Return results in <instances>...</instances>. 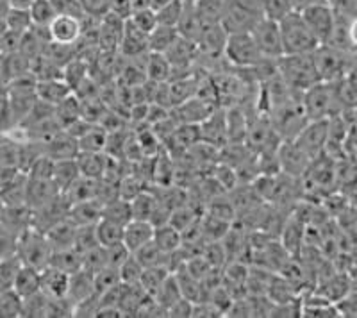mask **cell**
Segmentation results:
<instances>
[{
	"mask_svg": "<svg viewBox=\"0 0 357 318\" xmlns=\"http://www.w3.org/2000/svg\"><path fill=\"white\" fill-rule=\"evenodd\" d=\"M154 298L167 311H168V308L174 306L178 298H183V294H181V288H178V282H177V279H175L174 273H170V275L165 279V282L161 285V288L158 290V294L154 295Z\"/></svg>",
	"mask_w": 357,
	"mask_h": 318,
	"instance_id": "40",
	"label": "cell"
},
{
	"mask_svg": "<svg viewBox=\"0 0 357 318\" xmlns=\"http://www.w3.org/2000/svg\"><path fill=\"white\" fill-rule=\"evenodd\" d=\"M70 273L56 268V266H45L41 270V292L50 298H65L68 292Z\"/></svg>",
	"mask_w": 357,
	"mask_h": 318,
	"instance_id": "19",
	"label": "cell"
},
{
	"mask_svg": "<svg viewBox=\"0 0 357 318\" xmlns=\"http://www.w3.org/2000/svg\"><path fill=\"white\" fill-rule=\"evenodd\" d=\"M145 272V266L139 263V259L134 254L127 257V262L120 266V278L126 285H139Z\"/></svg>",
	"mask_w": 357,
	"mask_h": 318,
	"instance_id": "45",
	"label": "cell"
},
{
	"mask_svg": "<svg viewBox=\"0 0 357 318\" xmlns=\"http://www.w3.org/2000/svg\"><path fill=\"white\" fill-rule=\"evenodd\" d=\"M33 2L34 0H11V6L13 8H18V9H29Z\"/></svg>",
	"mask_w": 357,
	"mask_h": 318,
	"instance_id": "58",
	"label": "cell"
},
{
	"mask_svg": "<svg viewBox=\"0 0 357 318\" xmlns=\"http://www.w3.org/2000/svg\"><path fill=\"white\" fill-rule=\"evenodd\" d=\"M216 109L211 100L202 97H191L186 103L175 106V113H178V120L183 123H202L204 120Z\"/></svg>",
	"mask_w": 357,
	"mask_h": 318,
	"instance_id": "15",
	"label": "cell"
},
{
	"mask_svg": "<svg viewBox=\"0 0 357 318\" xmlns=\"http://www.w3.org/2000/svg\"><path fill=\"white\" fill-rule=\"evenodd\" d=\"M104 250H106L107 266H113V268H118V270H120V266L127 262V257L132 254L129 249H127L123 241L109 245V247H104Z\"/></svg>",
	"mask_w": 357,
	"mask_h": 318,
	"instance_id": "50",
	"label": "cell"
},
{
	"mask_svg": "<svg viewBox=\"0 0 357 318\" xmlns=\"http://www.w3.org/2000/svg\"><path fill=\"white\" fill-rule=\"evenodd\" d=\"M50 40L63 45H77L82 36V22L72 15H57L52 24L49 25Z\"/></svg>",
	"mask_w": 357,
	"mask_h": 318,
	"instance_id": "10",
	"label": "cell"
},
{
	"mask_svg": "<svg viewBox=\"0 0 357 318\" xmlns=\"http://www.w3.org/2000/svg\"><path fill=\"white\" fill-rule=\"evenodd\" d=\"M107 139H109V135L106 129H102V126H93L84 136L79 138V151L100 154L107 149Z\"/></svg>",
	"mask_w": 357,
	"mask_h": 318,
	"instance_id": "33",
	"label": "cell"
},
{
	"mask_svg": "<svg viewBox=\"0 0 357 318\" xmlns=\"http://www.w3.org/2000/svg\"><path fill=\"white\" fill-rule=\"evenodd\" d=\"M151 2H152V9H154V11H158V9H161V8H165L167 4H170L172 0H151Z\"/></svg>",
	"mask_w": 357,
	"mask_h": 318,
	"instance_id": "59",
	"label": "cell"
},
{
	"mask_svg": "<svg viewBox=\"0 0 357 318\" xmlns=\"http://www.w3.org/2000/svg\"><path fill=\"white\" fill-rule=\"evenodd\" d=\"M340 81H320L302 93L304 109L309 120H329L336 116L341 106Z\"/></svg>",
	"mask_w": 357,
	"mask_h": 318,
	"instance_id": "2",
	"label": "cell"
},
{
	"mask_svg": "<svg viewBox=\"0 0 357 318\" xmlns=\"http://www.w3.org/2000/svg\"><path fill=\"white\" fill-rule=\"evenodd\" d=\"M95 294V279L93 273L88 272L86 268L77 270V272L70 273L68 292H66V301L73 308L77 306L79 302L86 301L88 297Z\"/></svg>",
	"mask_w": 357,
	"mask_h": 318,
	"instance_id": "14",
	"label": "cell"
},
{
	"mask_svg": "<svg viewBox=\"0 0 357 318\" xmlns=\"http://www.w3.org/2000/svg\"><path fill=\"white\" fill-rule=\"evenodd\" d=\"M6 31H8V22H6V20H0V38L4 36Z\"/></svg>",
	"mask_w": 357,
	"mask_h": 318,
	"instance_id": "61",
	"label": "cell"
},
{
	"mask_svg": "<svg viewBox=\"0 0 357 318\" xmlns=\"http://www.w3.org/2000/svg\"><path fill=\"white\" fill-rule=\"evenodd\" d=\"M63 79L68 82L70 88H72L73 91L77 90L82 82L88 81V79H89V65L86 63L84 57H81V56L73 57L68 65H65V68H63Z\"/></svg>",
	"mask_w": 357,
	"mask_h": 318,
	"instance_id": "34",
	"label": "cell"
},
{
	"mask_svg": "<svg viewBox=\"0 0 357 318\" xmlns=\"http://www.w3.org/2000/svg\"><path fill=\"white\" fill-rule=\"evenodd\" d=\"M223 56L236 68H254L264 57L252 33H231L225 43Z\"/></svg>",
	"mask_w": 357,
	"mask_h": 318,
	"instance_id": "5",
	"label": "cell"
},
{
	"mask_svg": "<svg viewBox=\"0 0 357 318\" xmlns=\"http://www.w3.org/2000/svg\"><path fill=\"white\" fill-rule=\"evenodd\" d=\"M75 233H77V225L70 220L68 216L63 218L61 222H57L56 225L47 231V240L50 241L52 249H70L73 247V241H75Z\"/></svg>",
	"mask_w": 357,
	"mask_h": 318,
	"instance_id": "25",
	"label": "cell"
},
{
	"mask_svg": "<svg viewBox=\"0 0 357 318\" xmlns=\"http://www.w3.org/2000/svg\"><path fill=\"white\" fill-rule=\"evenodd\" d=\"M154 241L162 252L172 254L174 250L183 247V233H181L175 225H172L170 222H168V224H162L155 227Z\"/></svg>",
	"mask_w": 357,
	"mask_h": 318,
	"instance_id": "30",
	"label": "cell"
},
{
	"mask_svg": "<svg viewBox=\"0 0 357 318\" xmlns=\"http://www.w3.org/2000/svg\"><path fill=\"white\" fill-rule=\"evenodd\" d=\"M252 36L256 40L263 57H266V59H279V57L284 56L282 34H280V25L277 20L264 17L256 27L252 29Z\"/></svg>",
	"mask_w": 357,
	"mask_h": 318,
	"instance_id": "9",
	"label": "cell"
},
{
	"mask_svg": "<svg viewBox=\"0 0 357 318\" xmlns=\"http://www.w3.org/2000/svg\"><path fill=\"white\" fill-rule=\"evenodd\" d=\"M200 135H202V143H207L211 147H222L223 143L229 139L227 129V114H223L218 109L213 111L202 123H200Z\"/></svg>",
	"mask_w": 357,
	"mask_h": 318,
	"instance_id": "12",
	"label": "cell"
},
{
	"mask_svg": "<svg viewBox=\"0 0 357 318\" xmlns=\"http://www.w3.org/2000/svg\"><path fill=\"white\" fill-rule=\"evenodd\" d=\"M279 25L284 54H312L320 47V41L305 24L301 11H289L282 20H279Z\"/></svg>",
	"mask_w": 357,
	"mask_h": 318,
	"instance_id": "3",
	"label": "cell"
},
{
	"mask_svg": "<svg viewBox=\"0 0 357 318\" xmlns=\"http://www.w3.org/2000/svg\"><path fill=\"white\" fill-rule=\"evenodd\" d=\"M29 9H31V17H33L34 25H41V27H49L54 22V18L59 15L52 0H34Z\"/></svg>",
	"mask_w": 357,
	"mask_h": 318,
	"instance_id": "37",
	"label": "cell"
},
{
	"mask_svg": "<svg viewBox=\"0 0 357 318\" xmlns=\"http://www.w3.org/2000/svg\"><path fill=\"white\" fill-rule=\"evenodd\" d=\"M184 4L183 0H172L170 4H167L165 8L158 9L155 15H158V25H168V27H177L181 17H183Z\"/></svg>",
	"mask_w": 357,
	"mask_h": 318,
	"instance_id": "43",
	"label": "cell"
},
{
	"mask_svg": "<svg viewBox=\"0 0 357 318\" xmlns=\"http://www.w3.org/2000/svg\"><path fill=\"white\" fill-rule=\"evenodd\" d=\"M178 36H181V34H178L177 27L158 25V27L149 34V50H151V52L167 54L168 49L174 45Z\"/></svg>",
	"mask_w": 357,
	"mask_h": 318,
	"instance_id": "31",
	"label": "cell"
},
{
	"mask_svg": "<svg viewBox=\"0 0 357 318\" xmlns=\"http://www.w3.org/2000/svg\"><path fill=\"white\" fill-rule=\"evenodd\" d=\"M11 288L17 292L22 298H27L31 297V295L41 292V270L22 263V266L17 272V278L13 281Z\"/></svg>",
	"mask_w": 357,
	"mask_h": 318,
	"instance_id": "20",
	"label": "cell"
},
{
	"mask_svg": "<svg viewBox=\"0 0 357 318\" xmlns=\"http://www.w3.org/2000/svg\"><path fill=\"white\" fill-rule=\"evenodd\" d=\"M123 229L126 227L116 224V222L100 218V220L97 222V236L102 247H109V245L123 241Z\"/></svg>",
	"mask_w": 357,
	"mask_h": 318,
	"instance_id": "38",
	"label": "cell"
},
{
	"mask_svg": "<svg viewBox=\"0 0 357 318\" xmlns=\"http://www.w3.org/2000/svg\"><path fill=\"white\" fill-rule=\"evenodd\" d=\"M118 52L126 59L145 56V54L151 52L149 50V34L136 27L129 18L126 20V27H123L122 41H120V50Z\"/></svg>",
	"mask_w": 357,
	"mask_h": 318,
	"instance_id": "11",
	"label": "cell"
},
{
	"mask_svg": "<svg viewBox=\"0 0 357 318\" xmlns=\"http://www.w3.org/2000/svg\"><path fill=\"white\" fill-rule=\"evenodd\" d=\"M183 2H184V4H195L197 0H183Z\"/></svg>",
	"mask_w": 357,
	"mask_h": 318,
	"instance_id": "63",
	"label": "cell"
},
{
	"mask_svg": "<svg viewBox=\"0 0 357 318\" xmlns=\"http://www.w3.org/2000/svg\"><path fill=\"white\" fill-rule=\"evenodd\" d=\"M13 129H17V123H15V119H13L11 104H9L8 97H2L0 98V132L8 135Z\"/></svg>",
	"mask_w": 357,
	"mask_h": 318,
	"instance_id": "53",
	"label": "cell"
},
{
	"mask_svg": "<svg viewBox=\"0 0 357 318\" xmlns=\"http://www.w3.org/2000/svg\"><path fill=\"white\" fill-rule=\"evenodd\" d=\"M107 263H106V250L102 245L91 249L89 252H86L82 256V268H86L88 272H91L95 275L97 272H100L102 268H106Z\"/></svg>",
	"mask_w": 357,
	"mask_h": 318,
	"instance_id": "49",
	"label": "cell"
},
{
	"mask_svg": "<svg viewBox=\"0 0 357 318\" xmlns=\"http://www.w3.org/2000/svg\"><path fill=\"white\" fill-rule=\"evenodd\" d=\"M337 18L352 22L357 17V0H327Z\"/></svg>",
	"mask_w": 357,
	"mask_h": 318,
	"instance_id": "51",
	"label": "cell"
},
{
	"mask_svg": "<svg viewBox=\"0 0 357 318\" xmlns=\"http://www.w3.org/2000/svg\"><path fill=\"white\" fill-rule=\"evenodd\" d=\"M102 218L106 220L116 222V224L126 227L130 220H132V208H130V200L123 199V197H116L102 206Z\"/></svg>",
	"mask_w": 357,
	"mask_h": 318,
	"instance_id": "27",
	"label": "cell"
},
{
	"mask_svg": "<svg viewBox=\"0 0 357 318\" xmlns=\"http://www.w3.org/2000/svg\"><path fill=\"white\" fill-rule=\"evenodd\" d=\"M45 154L52 158L54 161H61V159H75L79 156V139L73 138L70 132L63 129L61 132H57L54 138L43 143Z\"/></svg>",
	"mask_w": 357,
	"mask_h": 318,
	"instance_id": "16",
	"label": "cell"
},
{
	"mask_svg": "<svg viewBox=\"0 0 357 318\" xmlns=\"http://www.w3.org/2000/svg\"><path fill=\"white\" fill-rule=\"evenodd\" d=\"M204 27H206V22H204V18L200 17L197 6L186 4L183 17H181V22H178L177 25L178 34H181L183 38H186V40L199 43L200 36H202L204 33Z\"/></svg>",
	"mask_w": 357,
	"mask_h": 318,
	"instance_id": "22",
	"label": "cell"
},
{
	"mask_svg": "<svg viewBox=\"0 0 357 318\" xmlns=\"http://www.w3.org/2000/svg\"><path fill=\"white\" fill-rule=\"evenodd\" d=\"M79 177H81V170H79L77 159H61V161H56L52 181L61 190V193L65 190H68Z\"/></svg>",
	"mask_w": 357,
	"mask_h": 318,
	"instance_id": "29",
	"label": "cell"
},
{
	"mask_svg": "<svg viewBox=\"0 0 357 318\" xmlns=\"http://www.w3.org/2000/svg\"><path fill=\"white\" fill-rule=\"evenodd\" d=\"M79 170L81 176L89 177V179H104L107 172V159L106 156L95 154V152H79L77 158Z\"/></svg>",
	"mask_w": 357,
	"mask_h": 318,
	"instance_id": "26",
	"label": "cell"
},
{
	"mask_svg": "<svg viewBox=\"0 0 357 318\" xmlns=\"http://www.w3.org/2000/svg\"><path fill=\"white\" fill-rule=\"evenodd\" d=\"M195 6L206 24H222L229 0H197Z\"/></svg>",
	"mask_w": 357,
	"mask_h": 318,
	"instance_id": "36",
	"label": "cell"
},
{
	"mask_svg": "<svg viewBox=\"0 0 357 318\" xmlns=\"http://www.w3.org/2000/svg\"><path fill=\"white\" fill-rule=\"evenodd\" d=\"M349 36H350V43H352L354 49L357 50V17L350 22L349 25Z\"/></svg>",
	"mask_w": 357,
	"mask_h": 318,
	"instance_id": "56",
	"label": "cell"
},
{
	"mask_svg": "<svg viewBox=\"0 0 357 318\" xmlns=\"http://www.w3.org/2000/svg\"><path fill=\"white\" fill-rule=\"evenodd\" d=\"M100 241L97 236V224L89 225H77V233H75V241H73V249L84 256L91 249L98 247Z\"/></svg>",
	"mask_w": 357,
	"mask_h": 318,
	"instance_id": "39",
	"label": "cell"
},
{
	"mask_svg": "<svg viewBox=\"0 0 357 318\" xmlns=\"http://www.w3.org/2000/svg\"><path fill=\"white\" fill-rule=\"evenodd\" d=\"M146 79L152 82H168L172 79V63L161 52H149L146 56Z\"/></svg>",
	"mask_w": 357,
	"mask_h": 318,
	"instance_id": "28",
	"label": "cell"
},
{
	"mask_svg": "<svg viewBox=\"0 0 357 318\" xmlns=\"http://www.w3.org/2000/svg\"><path fill=\"white\" fill-rule=\"evenodd\" d=\"M31 66H33V59H29L22 52L6 54V56H0V77L9 82L20 75L31 74Z\"/></svg>",
	"mask_w": 357,
	"mask_h": 318,
	"instance_id": "23",
	"label": "cell"
},
{
	"mask_svg": "<svg viewBox=\"0 0 357 318\" xmlns=\"http://www.w3.org/2000/svg\"><path fill=\"white\" fill-rule=\"evenodd\" d=\"M138 29H142L143 33L151 34L155 27H158V15L152 8L139 9V11H132L129 18Z\"/></svg>",
	"mask_w": 357,
	"mask_h": 318,
	"instance_id": "48",
	"label": "cell"
},
{
	"mask_svg": "<svg viewBox=\"0 0 357 318\" xmlns=\"http://www.w3.org/2000/svg\"><path fill=\"white\" fill-rule=\"evenodd\" d=\"M11 9V0H0V20H6V17H8Z\"/></svg>",
	"mask_w": 357,
	"mask_h": 318,
	"instance_id": "57",
	"label": "cell"
},
{
	"mask_svg": "<svg viewBox=\"0 0 357 318\" xmlns=\"http://www.w3.org/2000/svg\"><path fill=\"white\" fill-rule=\"evenodd\" d=\"M158 206V197L152 193L142 192L130 199V208H132V220H149L151 222L152 215Z\"/></svg>",
	"mask_w": 357,
	"mask_h": 318,
	"instance_id": "35",
	"label": "cell"
},
{
	"mask_svg": "<svg viewBox=\"0 0 357 318\" xmlns=\"http://www.w3.org/2000/svg\"><path fill=\"white\" fill-rule=\"evenodd\" d=\"M109 11L127 20L132 15V0H109Z\"/></svg>",
	"mask_w": 357,
	"mask_h": 318,
	"instance_id": "55",
	"label": "cell"
},
{
	"mask_svg": "<svg viewBox=\"0 0 357 318\" xmlns=\"http://www.w3.org/2000/svg\"><path fill=\"white\" fill-rule=\"evenodd\" d=\"M170 270L167 266H151V268H145L142 278V288L146 292V294L154 297L158 294V290L161 288V285L165 282V279L170 275Z\"/></svg>",
	"mask_w": 357,
	"mask_h": 318,
	"instance_id": "42",
	"label": "cell"
},
{
	"mask_svg": "<svg viewBox=\"0 0 357 318\" xmlns=\"http://www.w3.org/2000/svg\"><path fill=\"white\" fill-rule=\"evenodd\" d=\"M155 227L149 220H130L123 229V243L130 252H136L154 240Z\"/></svg>",
	"mask_w": 357,
	"mask_h": 318,
	"instance_id": "17",
	"label": "cell"
},
{
	"mask_svg": "<svg viewBox=\"0 0 357 318\" xmlns=\"http://www.w3.org/2000/svg\"><path fill=\"white\" fill-rule=\"evenodd\" d=\"M61 195V190L52 179H33L29 177L27 186V206L31 209H40L50 204L52 200Z\"/></svg>",
	"mask_w": 357,
	"mask_h": 318,
	"instance_id": "13",
	"label": "cell"
},
{
	"mask_svg": "<svg viewBox=\"0 0 357 318\" xmlns=\"http://www.w3.org/2000/svg\"><path fill=\"white\" fill-rule=\"evenodd\" d=\"M331 136V119L329 120H309L305 127L293 142L305 156L317 159L327 147Z\"/></svg>",
	"mask_w": 357,
	"mask_h": 318,
	"instance_id": "7",
	"label": "cell"
},
{
	"mask_svg": "<svg viewBox=\"0 0 357 318\" xmlns=\"http://www.w3.org/2000/svg\"><path fill=\"white\" fill-rule=\"evenodd\" d=\"M49 265L56 266V268L63 270L66 273H73L82 268V254L73 249V247H70V249L52 250Z\"/></svg>",
	"mask_w": 357,
	"mask_h": 318,
	"instance_id": "32",
	"label": "cell"
},
{
	"mask_svg": "<svg viewBox=\"0 0 357 318\" xmlns=\"http://www.w3.org/2000/svg\"><path fill=\"white\" fill-rule=\"evenodd\" d=\"M352 52L336 49L333 45H320L314 50V61H317L318 74L321 81L337 82L343 81L349 72V57Z\"/></svg>",
	"mask_w": 357,
	"mask_h": 318,
	"instance_id": "6",
	"label": "cell"
},
{
	"mask_svg": "<svg viewBox=\"0 0 357 318\" xmlns=\"http://www.w3.org/2000/svg\"><path fill=\"white\" fill-rule=\"evenodd\" d=\"M134 256L138 257L139 263H142L145 268H151V266H167L168 254L162 252L158 245H155L154 240H152L151 243H146L145 247H142L139 250H136Z\"/></svg>",
	"mask_w": 357,
	"mask_h": 318,
	"instance_id": "41",
	"label": "cell"
},
{
	"mask_svg": "<svg viewBox=\"0 0 357 318\" xmlns=\"http://www.w3.org/2000/svg\"><path fill=\"white\" fill-rule=\"evenodd\" d=\"M2 97H8V82L0 77V98Z\"/></svg>",
	"mask_w": 357,
	"mask_h": 318,
	"instance_id": "60",
	"label": "cell"
},
{
	"mask_svg": "<svg viewBox=\"0 0 357 318\" xmlns=\"http://www.w3.org/2000/svg\"><path fill=\"white\" fill-rule=\"evenodd\" d=\"M25 33H17V31H11L8 29L6 34L0 38V56H6V54L18 52L22 45V38Z\"/></svg>",
	"mask_w": 357,
	"mask_h": 318,
	"instance_id": "52",
	"label": "cell"
},
{
	"mask_svg": "<svg viewBox=\"0 0 357 318\" xmlns=\"http://www.w3.org/2000/svg\"><path fill=\"white\" fill-rule=\"evenodd\" d=\"M95 279V294L102 295L104 292H107L113 286L120 285L122 282V278H120V270L113 268V266H106L102 268L100 272H97L93 275Z\"/></svg>",
	"mask_w": 357,
	"mask_h": 318,
	"instance_id": "46",
	"label": "cell"
},
{
	"mask_svg": "<svg viewBox=\"0 0 357 318\" xmlns=\"http://www.w3.org/2000/svg\"><path fill=\"white\" fill-rule=\"evenodd\" d=\"M102 202L98 199L82 200L70 206L68 218L75 225H89L97 224L102 218Z\"/></svg>",
	"mask_w": 357,
	"mask_h": 318,
	"instance_id": "21",
	"label": "cell"
},
{
	"mask_svg": "<svg viewBox=\"0 0 357 318\" xmlns=\"http://www.w3.org/2000/svg\"><path fill=\"white\" fill-rule=\"evenodd\" d=\"M27 186L29 176L20 170L17 176L0 188V197L4 200L6 208H24V206H27Z\"/></svg>",
	"mask_w": 357,
	"mask_h": 318,
	"instance_id": "18",
	"label": "cell"
},
{
	"mask_svg": "<svg viewBox=\"0 0 357 318\" xmlns=\"http://www.w3.org/2000/svg\"><path fill=\"white\" fill-rule=\"evenodd\" d=\"M73 93L68 82L65 79H49V81H38V98L52 106L59 104Z\"/></svg>",
	"mask_w": 357,
	"mask_h": 318,
	"instance_id": "24",
	"label": "cell"
},
{
	"mask_svg": "<svg viewBox=\"0 0 357 318\" xmlns=\"http://www.w3.org/2000/svg\"><path fill=\"white\" fill-rule=\"evenodd\" d=\"M168 317L175 318H184V317H193V302L188 298H178L174 306L168 308Z\"/></svg>",
	"mask_w": 357,
	"mask_h": 318,
	"instance_id": "54",
	"label": "cell"
},
{
	"mask_svg": "<svg viewBox=\"0 0 357 318\" xmlns=\"http://www.w3.org/2000/svg\"><path fill=\"white\" fill-rule=\"evenodd\" d=\"M4 211H6V204H4V200H2V197H0V218L4 216Z\"/></svg>",
	"mask_w": 357,
	"mask_h": 318,
	"instance_id": "62",
	"label": "cell"
},
{
	"mask_svg": "<svg viewBox=\"0 0 357 318\" xmlns=\"http://www.w3.org/2000/svg\"><path fill=\"white\" fill-rule=\"evenodd\" d=\"M277 74L295 91H305L321 81L314 61V52L284 54L277 59Z\"/></svg>",
	"mask_w": 357,
	"mask_h": 318,
	"instance_id": "1",
	"label": "cell"
},
{
	"mask_svg": "<svg viewBox=\"0 0 357 318\" xmlns=\"http://www.w3.org/2000/svg\"><path fill=\"white\" fill-rule=\"evenodd\" d=\"M6 22H8V29L17 31V33H27L34 25L33 17H31V9L13 8L8 17H6Z\"/></svg>",
	"mask_w": 357,
	"mask_h": 318,
	"instance_id": "44",
	"label": "cell"
},
{
	"mask_svg": "<svg viewBox=\"0 0 357 318\" xmlns=\"http://www.w3.org/2000/svg\"><path fill=\"white\" fill-rule=\"evenodd\" d=\"M52 250V245L47 240V234L34 227L25 229L17 238V256L20 257L24 265L43 270L45 266H49Z\"/></svg>",
	"mask_w": 357,
	"mask_h": 318,
	"instance_id": "4",
	"label": "cell"
},
{
	"mask_svg": "<svg viewBox=\"0 0 357 318\" xmlns=\"http://www.w3.org/2000/svg\"><path fill=\"white\" fill-rule=\"evenodd\" d=\"M54 167H56V161L47 154H43L31 165V168L27 170V176L33 177V179H52Z\"/></svg>",
	"mask_w": 357,
	"mask_h": 318,
	"instance_id": "47",
	"label": "cell"
},
{
	"mask_svg": "<svg viewBox=\"0 0 357 318\" xmlns=\"http://www.w3.org/2000/svg\"><path fill=\"white\" fill-rule=\"evenodd\" d=\"M302 17H304L305 24L312 31V34L320 41V45L329 43L331 38L336 29V15H334L333 8L329 2H320V4H312L302 9Z\"/></svg>",
	"mask_w": 357,
	"mask_h": 318,
	"instance_id": "8",
	"label": "cell"
}]
</instances>
